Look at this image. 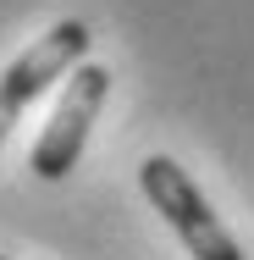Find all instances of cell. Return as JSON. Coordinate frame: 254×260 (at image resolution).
<instances>
[{"label": "cell", "instance_id": "obj_2", "mask_svg": "<svg viewBox=\"0 0 254 260\" xmlns=\"http://www.w3.org/2000/svg\"><path fill=\"white\" fill-rule=\"evenodd\" d=\"M105 94H111V72L94 67V61H83V67L66 78L61 105L50 111V122H45V133L33 139V155H28L33 177L55 183V177H66V172L78 166V155H83V144H89V127H94V116H100Z\"/></svg>", "mask_w": 254, "mask_h": 260}, {"label": "cell", "instance_id": "obj_1", "mask_svg": "<svg viewBox=\"0 0 254 260\" xmlns=\"http://www.w3.org/2000/svg\"><path fill=\"white\" fill-rule=\"evenodd\" d=\"M138 183H144L150 205L166 216V227L183 238V249L194 260H243V244L221 227V216L210 210V200L199 194V183L171 155H150L138 166Z\"/></svg>", "mask_w": 254, "mask_h": 260}, {"label": "cell", "instance_id": "obj_3", "mask_svg": "<svg viewBox=\"0 0 254 260\" xmlns=\"http://www.w3.org/2000/svg\"><path fill=\"white\" fill-rule=\"evenodd\" d=\"M83 55H89V22L66 17V22H55L45 39H33L28 50L0 72V144H6V133L17 127V116L39 100L55 78H72V72L83 67Z\"/></svg>", "mask_w": 254, "mask_h": 260}]
</instances>
